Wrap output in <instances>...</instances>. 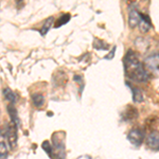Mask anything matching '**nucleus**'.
<instances>
[{"mask_svg":"<svg viewBox=\"0 0 159 159\" xmlns=\"http://www.w3.org/2000/svg\"><path fill=\"white\" fill-rule=\"evenodd\" d=\"M123 67L126 78L135 83H145L150 78L148 71L138 58V55L133 50H129L125 54L123 58Z\"/></svg>","mask_w":159,"mask_h":159,"instance_id":"obj_1","label":"nucleus"},{"mask_svg":"<svg viewBox=\"0 0 159 159\" xmlns=\"http://www.w3.org/2000/svg\"><path fill=\"white\" fill-rule=\"evenodd\" d=\"M64 138H65V133L58 132L54 133L52 135L53 141V148L56 150V159H65V143H64Z\"/></svg>","mask_w":159,"mask_h":159,"instance_id":"obj_2","label":"nucleus"},{"mask_svg":"<svg viewBox=\"0 0 159 159\" xmlns=\"http://www.w3.org/2000/svg\"><path fill=\"white\" fill-rule=\"evenodd\" d=\"M127 139L135 147H140L144 139V132L139 127H135V129H130V132L127 135Z\"/></svg>","mask_w":159,"mask_h":159,"instance_id":"obj_3","label":"nucleus"},{"mask_svg":"<svg viewBox=\"0 0 159 159\" xmlns=\"http://www.w3.org/2000/svg\"><path fill=\"white\" fill-rule=\"evenodd\" d=\"M144 63L152 72L159 74V53H153V54L148 55L145 58Z\"/></svg>","mask_w":159,"mask_h":159,"instance_id":"obj_4","label":"nucleus"},{"mask_svg":"<svg viewBox=\"0 0 159 159\" xmlns=\"http://www.w3.org/2000/svg\"><path fill=\"white\" fill-rule=\"evenodd\" d=\"M17 125L12 124L7 126V142H9V145L12 150L16 148L17 147Z\"/></svg>","mask_w":159,"mask_h":159,"instance_id":"obj_5","label":"nucleus"},{"mask_svg":"<svg viewBox=\"0 0 159 159\" xmlns=\"http://www.w3.org/2000/svg\"><path fill=\"white\" fill-rule=\"evenodd\" d=\"M141 18H142V14L139 13L137 10L133 9L129 13V25L132 29H135L136 27H139Z\"/></svg>","mask_w":159,"mask_h":159,"instance_id":"obj_6","label":"nucleus"},{"mask_svg":"<svg viewBox=\"0 0 159 159\" xmlns=\"http://www.w3.org/2000/svg\"><path fill=\"white\" fill-rule=\"evenodd\" d=\"M148 147L152 150H159V134L157 132H152L147 139Z\"/></svg>","mask_w":159,"mask_h":159,"instance_id":"obj_7","label":"nucleus"},{"mask_svg":"<svg viewBox=\"0 0 159 159\" xmlns=\"http://www.w3.org/2000/svg\"><path fill=\"white\" fill-rule=\"evenodd\" d=\"M125 84H126V85L129 87L130 90H132L133 101H134L135 103H139V102H142L143 101V92H142V90H141L140 88H138V87H135L134 85H132L129 82H126Z\"/></svg>","mask_w":159,"mask_h":159,"instance_id":"obj_8","label":"nucleus"},{"mask_svg":"<svg viewBox=\"0 0 159 159\" xmlns=\"http://www.w3.org/2000/svg\"><path fill=\"white\" fill-rule=\"evenodd\" d=\"M122 117L125 121H133V120H135L136 118L138 117V111L135 107L127 106L126 109H125V111L122 114Z\"/></svg>","mask_w":159,"mask_h":159,"instance_id":"obj_9","label":"nucleus"},{"mask_svg":"<svg viewBox=\"0 0 159 159\" xmlns=\"http://www.w3.org/2000/svg\"><path fill=\"white\" fill-rule=\"evenodd\" d=\"M7 112H9V116L11 118V122L13 124L17 125L18 126L19 124V119H18V116H17V110L15 108V106L13 104H9L7 107Z\"/></svg>","mask_w":159,"mask_h":159,"instance_id":"obj_10","label":"nucleus"},{"mask_svg":"<svg viewBox=\"0 0 159 159\" xmlns=\"http://www.w3.org/2000/svg\"><path fill=\"white\" fill-rule=\"evenodd\" d=\"M141 32H148V30L152 28V24H151V19L148 15L142 14V18H141L140 25H139Z\"/></svg>","mask_w":159,"mask_h":159,"instance_id":"obj_11","label":"nucleus"},{"mask_svg":"<svg viewBox=\"0 0 159 159\" xmlns=\"http://www.w3.org/2000/svg\"><path fill=\"white\" fill-rule=\"evenodd\" d=\"M31 100H32L33 105L37 108L43 107V104H45V97L42 93H33L32 97H31Z\"/></svg>","mask_w":159,"mask_h":159,"instance_id":"obj_12","label":"nucleus"},{"mask_svg":"<svg viewBox=\"0 0 159 159\" xmlns=\"http://www.w3.org/2000/svg\"><path fill=\"white\" fill-rule=\"evenodd\" d=\"M2 93H3L4 99H6L10 104H13L16 101V96H15V93L9 88V87H6V88L2 90Z\"/></svg>","mask_w":159,"mask_h":159,"instance_id":"obj_13","label":"nucleus"},{"mask_svg":"<svg viewBox=\"0 0 159 159\" xmlns=\"http://www.w3.org/2000/svg\"><path fill=\"white\" fill-rule=\"evenodd\" d=\"M53 21H54V17H49L48 19H46V21H45V24H43V25L42 28H40V34L43 35V36H45L46 34L48 33V31H49L51 29V27H52V24H53Z\"/></svg>","mask_w":159,"mask_h":159,"instance_id":"obj_14","label":"nucleus"},{"mask_svg":"<svg viewBox=\"0 0 159 159\" xmlns=\"http://www.w3.org/2000/svg\"><path fill=\"white\" fill-rule=\"evenodd\" d=\"M42 148H43V150L47 153V155L49 156L50 158H53V151H54V148H53L52 145L50 144L49 141H47V140L43 141L42 143Z\"/></svg>","mask_w":159,"mask_h":159,"instance_id":"obj_15","label":"nucleus"},{"mask_svg":"<svg viewBox=\"0 0 159 159\" xmlns=\"http://www.w3.org/2000/svg\"><path fill=\"white\" fill-rule=\"evenodd\" d=\"M70 18H71V15L70 14H63L60 17V18L57 19V21H56V24H55V25L54 27L55 28H60V27H61V25H64L65 24H67V22L70 20Z\"/></svg>","mask_w":159,"mask_h":159,"instance_id":"obj_16","label":"nucleus"},{"mask_svg":"<svg viewBox=\"0 0 159 159\" xmlns=\"http://www.w3.org/2000/svg\"><path fill=\"white\" fill-rule=\"evenodd\" d=\"M93 47L98 50H107L108 49V45L105 43L103 40H101V39H94Z\"/></svg>","mask_w":159,"mask_h":159,"instance_id":"obj_17","label":"nucleus"},{"mask_svg":"<svg viewBox=\"0 0 159 159\" xmlns=\"http://www.w3.org/2000/svg\"><path fill=\"white\" fill-rule=\"evenodd\" d=\"M7 144L1 141L0 142V159H7Z\"/></svg>","mask_w":159,"mask_h":159,"instance_id":"obj_18","label":"nucleus"},{"mask_svg":"<svg viewBox=\"0 0 159 159\" xmlns=\"http://www.w3.org/2000/svg\"><path fill=\"white\" fill-rule=\"evenodd\" d=\"M116 49H117V47H116V46H114V47H112V49H111V51L109 52V55L105 56V60H111V58H114L115 52H116Z\"/></svg>","mask_w":159,"mask_h":159,"instance_id":"obj_19","label":"nucleus"},{"mask_svg":"<svg viewBox=\"0 0 159 159\" xmlns=\"http://www.w3.org/2000/svg\"><path fill=\"white\" fill-rule=\"evenodd\" d=\"M125 1H126V0H125Z\"/></svg>","mask_w":159,"mask_h":159,"instance_id":"obj_20","label":"nucleus"}]
</instances>
